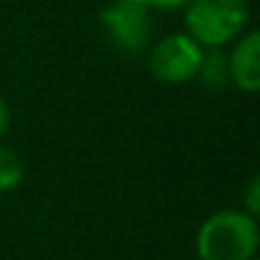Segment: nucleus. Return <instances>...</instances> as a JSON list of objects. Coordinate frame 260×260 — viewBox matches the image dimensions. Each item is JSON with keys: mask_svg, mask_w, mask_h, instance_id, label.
Here are the masks:
<instances>
[{"mask_svg": "<svg viewBox=\"0 0 260 260\" xmlns=\"http://www.w3.org/2000/svg\"><path fill=\"white\" fill-rule=\"evenodd\" d=\"M260 242L257 219L242 209H222L207 217L197 232L199 260H255Z\"/></svg>", "mask_w": 260, "mask_h": 260, "instance_id": "1", "label": "nucleus"}, {"mask_svg": "<svg viewBox=\"0 0 260 260\" xmlns=\"http://www.w3.org/2000/svg\"><path fill=\"white\" fill-rule=\"evenodd\" d=\"M186 34L204 49H219L245 34L247 0H189L184 6Z\"/></svg>", "mask_w": 260, "mask_h": 260, "instance_id": "2", "label": "nucleus"}, {"mask_svg": "<svg viewBox=\"0 0 260 260\" xmlns=\"http://www.w3.org/2000/svg\"><path fill=\"white\" fill-rule=\"evenodd\" d=\"M202 61L204 46H199L189 34H171L151 49L148 69L164 84H184L199 74Z\"/></svg>", "mask_w": 260, "mask_h": 260, "instance_id": "3", "label": "nucleus"}, {"mask_svg": "<svg viewBox=\"0 0 260 260\" xmlns=\"http://www.w3.org/2000/svg\"><path fill=\"white\" fill-rule=\"evenodd\" d=\"M151 8H146L141 0H112L102 8L100 18L102 26L122 54H141L151 44Z\"/></svg>", "mask_w": 260, "mask_h": 260, "instance_id": "4", "label": "nucleus"}, {"mask_svg": "<svg viewBox=\"0 0 260 260\" xmlns=\"http://www.w3.org/2000/svg\"><path fill=\"white\" fill-rule=\"evenodd\" d=\"M237 44L232 46V54L227 56V74L230 82L247 92L255 94L260 89V34L247 31L235 39Z\"/></svg>", "mask_w": 260, "mask_h": 260, "instance_id": "5", "label": "nucleus"}, {"mask_svg": "<svg viewBox=\"0 0 260 260\" xmlns=\"http://www.w3.org/2000/svg\"><path fill=\"white\" fill-rule=\"evenodd\" d=\"M23 161L16 151L0 146V191H13L23 181Z\"/></svg>", "mask_w": 260, "mask_h": 260, "instance_id": "6", "label": "nucleus"}, {"mask_svg": "<svg viewBox=\"0 0 260 260\" xmlns=\"http://www.w3.org/2000/svg\"><path fill=\"white\" fill-rule=\"evenodd\" d=\"M242 212H247L250 217H257V212H260V176L250 179V184L245 189V209Z\"/></svg>", "mask_w": 260, "mask_h": 260, "instance_id": "7", "label": "nucleus"}, {"mask_svg": "<svg viewBox=\"0 0 260 260\" xmlns=\"http://www.w3.org/2000/svg\"><path fill=\"white\" fill-rule=\"evenodd\" d=\"M146 8H158V11H176V8H184L189 0H141Z\"/></svg>", "mask_w": 260, "mask_h": 260, "instance_id": "8", "label": "nucleus"}, {"mask_svg": "<svg viewBox=\"0 0 260 260\" xmlns=\"http://www.w3.org/2000/svg\"><path fill=\"white\" fill-rule=\"evenodd\" d=\"M8 127H11V107L3 97H0V138L8 133Z\"/></svg>", "mask_w": 260, "mask_h": 260, "instance_id": "9", "label": "nucleus"}]
</instances>
